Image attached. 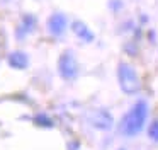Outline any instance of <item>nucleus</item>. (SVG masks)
Returning <instances> with one entry per match:
<instances>
[{"label":"nucleus","instance_id":"1","mask_svg":"<svg viewBox=\"0 0 158 150\" xmlns=\"http://www.w3.org/2000/svg\"><path fill=\"white\" fill-rule=\"evenodd\" d=\"M148 116V106L144 101H138L129 111L124 114L123 123H121V131L127 136H134L136 133H139L144 126Z\"/></svg>","mask_w":158,"mask_h":150},{"label":"nucleus","instance_id":"2","mask_svg":"<svg viewBox=\"0 0 158 150\" xmlns=\"http://www.w3.org/2000/svg\"><path fill=\"white\" fill-rule=\"evenodd\" d=\"M117 78H119V85L126 94H136L141 89V80L134 68L127 63H121L117 68Z\"/></svg>","mask_w":158,"mask_h":150},{"label":"nucleus","instance_id":"3","mask_svg":"<svg viewBox=\"0 0 158 150\" xmlns=\"http://www.w3.org/2000/svg\"><path fill=\"white\" fill-rule=\"evenodd\" d=\"M58 72L65 80H73L78 75V63L70 51L61 53V56L58 60Z\"/></svg>","mask_w":158,"mask_h":150},{"label":"nucleus","instance_id":"4","mask_svg":"<svg viewBox=\"0 0 158 150\" xmlns=\"http://www.w3.org/2000/svg\"><path fill=\"white\" fill-rule=\"evenodd\" d=\"M66 26H68V19H66L65 14L61 12H55L53 15H49L48 19V29L53 36H60V34L65 33Z\"/></svg>","mask_w":158,"mask_h":150},{"label":"nucleus","instance_id":"5","mask_svg":"<svg viewBox=\"0 0 158 150\" xmlns=\"http://www.w3.org/2000/svg\"><path fill=\"white\" fill-rule=\"evenodd\" d=\"M90 123L99 130H109L112 126V116L106 109H97L90 114Z\"/></svg>","mask_w":158,"mask_h":150},{"label":"nucleus","instance_id":"6","mask_svg":"<svg viewBox=\"0 0 158 150\" xmlns=\"http://www.w3.org/2000/svg\"><path fill=\"white\" fill-rule=\"evenodd\" d=\"M7 61H9V65H10L12 68H17V70H24V68L27 67V63H29L27 56H26L22 51H14V53H10L9 58H7Z\"/></svg>","mask_w":158,"mask_h":150},{"label":"nucleus","instance_id":"7","mask_svg":"<svg viewBox=\"0 0 158 150\" xmlns=\"http://www.w3.org/2000/svg\"><path fill=\"white\" fill-rule=\"evenodd\" d=\"M72 29H73V33H75L80 39L87 41V43H92V41H94V33L83 22H80V20H75V22L72 24Z\"/></svg>","mask_w":158,"mask_h":150},{"label":"nucleus","instance_id":"8","mask_svg":"<svg viewBox=\"0 0 158 150\" xmlns=\"http://www.w3.org/2000/svg\"><path fill=\"white\" fill-rule=\"evenodd\" d=\"M34 27H36V17L34 15H31V14L22 15V24H21V27H19V36L29 34L31 31H34Z\"/></svg>","mask_w":158,"mask_h":150},{"label":"nucleus","instance_id":"9","mask_svg":"<svg viewBox=\"0 0 158 150\" xmlns=\"http://www.w3.org/2000/svg\"><path fill=\"white\" fill-rule=\"evenodd\" d=\"M34 121H36V125L44 126V128H53V126H55V121H53L51 118H48L46 114H38L34 118Z\"/></svg>","mask_w":158,"mask_h":150},{"label":"nucleus","instance_id":"10","mask_svg":"<svg viewBox=\"0 0 158 150\" xmlns=\"http://www.w3.org/2000/svg\"><path fill=\"white\" fill-rule=\"evenodd\" d=\"M148 135H150L151 140L158 142V119H155V121L150 125V128H148Z\"/></svg>","mask_w":158,"mask_h":150}]
</instances>
